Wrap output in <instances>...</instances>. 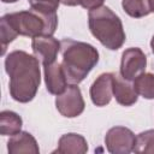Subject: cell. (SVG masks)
Here are the masks:
<instances>
[{"label":"cell","instance_id":"18","mask_svg":"<svg viewBox=\"0 0 154 154\" xmlns=\"http://www.w3.org/2000/svg\"><path fill=\"white\" fill-rule=\"evenodd\" d=\"M18 36V34L12 29V26L1 17L0 19V41H1V54H5V51L7 46L14 41V38Z\"/></svg>","mask_w":154,"mask_h":154},{"label":"cell","instance_id":"11","mask_svg":"<svg viewBox=\"0 0 154 154\" xmlns=\"http://www.w3.org/2000/svg\"><path fill=\"white\" fill-rule=\"evenodd\" d=\"M120 76V73H113V96L116 97L117 102L122 106H132L137 102L138 94L135 90L134 83H130Z\"/></svg>","mask_w":154,"mask_h":154},{"label":"cell","instance_id":"13","mask_svg":"<svg viewBox=\"0 0 154 154\" xmlns=\"http://www.w3.org/2000/svg\"><path fill=\"white\" fill-rule=\"evenodd\" d=\"M88 150L87 140L79 134H65L59 138L58 148L54 153L59 154H84Z\"/></svg>","mask_w":154,"mask_h":154},{"label":"cell","instance_id":"16","mask_svg":"<svg viewBox=\"0 0 154 154\" xmlns=\"http://www.w3.org/2000/svg\"><path fill=\"white\" fill-rule=\"evenodd\" d=\"M122 6L125 13L132 18H142L152 13L149 0H122Z\"/></svg>","mask_w":154,"mask_h":154},{"label":"cell","instance_id":"23","mask_svg":"<svg viewBox=\"0 0 154 154\" xmlns=\"http://www.w3.org/2000/svg\"><path fill=\"white\" fill-rule=\"evenodd\" d=\"M2 2H5V4H12V2H16V1H18V0H1Z\"/></svg>","mask_w":154,"mask_h":154},{"label":"cell","instance_id":"22","mask_svg":"<svg viewBox=\"0 0 154 154\" xmlns=\"http://www.w3.org/2000/svg\"><path fill=\"white\" fill-rule=\"evenodd\" d=\"M150 48H152V52H153V54H154V36H153L152 40H150Z\"/></svg>","mask_w":154,"mask_h":154},{"label":"cell","instance_id":"12","mask_svg":"<svg viewBox=\"0 0 154 154\" xmlns=\"http://www.w3.org/2000/svg\"><path fill=\"white\" fill-rule=\"evenodd\" d=\"M7 150L10 154H38L40 152L35 137L26 131H20L11 136V138L7 142Z\"/></svg>","mask_w":154,"mask_h":154},{"label":"cell","instance_id":"6","mask_svg":"<svg viewBox=\"0 0 154 154\" xmlns=\"http://www.w3.org/2000/svg\"><path fill=\"white\" fill-rule=\"evenodd\" d=\"M136 143L135 134L125 126L111 128L105 136V144L112 154H128L134 152Z\"/></svg>","mask_w":154,"mask_h":154},{"label":"cell","instance_id":"9","mask_svg":"<svg viewBox=\"0 0 154 154\" xmlns=\"http://www.w3.org/2000/svg\"><path fill=\"white\" fill-rule=\"evenodd\" d=\"M113 96V73H101L90 87V99L97 107L108 105Z\"/></svg>","mask_w":154,"mask_h":154},{"label":"cell","instance_id":"8","mask_svg":"<svg viewBox=\"0 0 154 154\" xmlns=\"http://www.w3.org/2000/svg\"><path fill=\"white\" fill-rule=\"evenodd\" d=\"M60 47L61 43L57 38L49 35H41L32 37L31 41V48L34 55L42 63V65H47L55 61Z\"/></svg>","mask_w":154,"mask_h":154},{"label":"cell","instance_id":"3","mask_svg":"<svg viewBox=\"0 0 154 154\" xmlns=\"http://www.w3.org/2000/svg\"><path fill=\"white\" fill-rule=\"evenodd\" d=\"M88 24L93 36L111 51L119 49L125 42V31L120 18L107 6L89 11Z\"/></svg>","mask_w":154,"mask_h":154},{"label":"cell","instance_id":"10","mask_svg":"<svg viewBox=\"0 0 154 154\" xmlns=\"http://www.w3.org/2000/svg\"><path fill=\"white\" fill-rule=\"evenodd\" d=\"M43 73H45L46 88L49 94L59 95L66 89L69 82L61 67V64L53 61L51 64L43 65Z\"/></svg>","mask_w":154,"mask_h":154},{"label":"cell","instance_id":"20","mask_svg":"<svg viewBox=\"0 0 154 154\" xmlns=\"http://www.w3.org/2000/svg\"><path fill=\"white\" fill-rule=\"evenodd\" d=\"M103 1L105 0H77L78 5H81L83 8L89 10V11L103 6Z\"/></svg>","mask_w":154,"mask_h":154},{"label":"cell","instance_id":"21","mask_svg":"<svg viewBox=\"0 0 154 154\" xmlns=\"http://www.w3.org/2000/svg\"><path fill=\"white\" fill-rule=\"evenodd\" d=\"M63 5H66V6H76L78 5L77 0H60Z\"/></svg>","mask_w":154,"mask_h":154},{"label":"cell","instance_id":"7","mask_svg":"<svg viewBox=\"0 0 154 154\" xmlns=\"http://www.w3.org/2000/svg\"><path fill=\"white\" fill-rule=\"evenodd\" d=\"M147 66V57L141 48L130 47L122 54L120 76L128 81H134L138 75L144 72Z\"/></svg>","mask_w":154,"mask_h":154},{"label":"cell","instance_id":"15","mask_svg":"<svg viewBox=\"0 0 154 154\" xmlns=\"http://www.w3.org/2000/svg\"><path fill=\"white\" fill-rule=\"evenodd\" d=\"M132 82L135 90L138 95L148 100L154 99V73L142 72Z\"/></svg>","mask_w":154,"mask_h":154},{"label":"cell","instance_id":"19","mask_svg":"<svg viewBox=\"0 0 154 154\" xmlns=\"http://www.w3.org/2000/svg\"><path fill=\"white\" fill-rule=\"evenodd\" d=\"M30 7L32 10H36L42 13L53 14L57 13V10L59 7L60 0H28Z\"/></svg>","mask_w":154,"mask_h":154},{"label":"cell","instance_id":"24","mask_svg":"<svg viewBox=\"0 0 154 154\" xmlns=\"http://www.w3.org/2000/svg\"><path fill=\"white\" fill-rule=\"evenodd\" d=\"M150 1V8H152V12H154V0H149Z\"/></svg>","mask_w":154,"mask_h":154},{"label":"cell","instance_id":"1","mask_svg":"<svg viewBox=\"0 0 154 154\" xmlns=\"http://www.w3.org/2000/svg\"><path fill=\"white\" fill-rule=\"evenodd\" d=\"M5 71L10 77V95L22 103L31 101L41 83L40 60L24 51H13L5 59Z\"/></svg>","mask_w":154,"mask_h":154},{"label":"cell","instance_id":"14","mask_svg":"<svg viewBox=\"0 0 154 154\" xmlns=\"http://www.w3.org/2000/svg\"><path fill=\"white\" fill-rule=\"evenodd\" d=\"M23 125L22 118L12 111H2L0 113V134L2 136H13L20 132Z\"/></svg>","mask_w":154,"mask_h":154},{"label":"cell","instance_id":"5","mask_svg":"<svg viewBox=\"0 0 154 154\" xmlns=\"http://www.w3.org/2000/svg\"><path fill=\"white\" fill-rule=\"evenodd\" d=\"M55 107L58 112L66 118H75L83 113L85 103L77 84H69L66 89L57 95Z\"/></svg>","mask_w":154,"mask_h":154},{"label":"cell","instance_id":"2","mask_svg":"<svg viewBox=\"0 0 154 154\" xmlns=\"http://www.w3.org/2000/svg\"><path fill=\"white\" fill-rule=\"evenodd\" d=\"M61 67L70 84L81 83L99 61L97 49L81 41L64 38L61 42Z\"/></svg>","mask_w":154,"mask_h":154},{"label":"cell","instance_id":"17","mask_svg":"<svg viewBox=\"0 0 154 154\" xmlns=\"http://www.w3.org/2000/svg\"><path fill=\"white\" fill-rule=\"evenodd\" d=\"M135 153L154 154V129L146 130L136 136V143L134 147Z\"/></svg>","mask_w":154,"mask_h":154},{"label":"cell","instance_id":"4","mask_svg":"<svg viewBox=\"0 0 154 154\" xmlns=\"http://www.w3.org/2000/svg\"><path fill=\"white\" fill-rule=\"evenodd\" d=\"M2 18L12 26V29L18 35L29 37H36L41 35L53 36L58 26L57 13L47 14L32 8L7 13L2 16Z\"/></svg>","mask_w":154,"mask_h":154}]
</instances>
